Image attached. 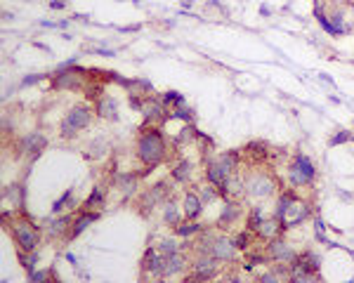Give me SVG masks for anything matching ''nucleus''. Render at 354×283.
Listing matches in <instances>:
<instances>
[{"instance_id": "1", "label": "nucleus", "mask_w": 354, "mask_h": 283, "mask_svg": "<svg viewBox=\"0 0 354 283\" xmlns=\"http://www.w3.org/2000/svg\"><path fill=\"white\" fill-rule=\"evenodd\" d=\"M137 151H140V158L146 163V165H156L158 161H163L165 156V142H163V135L151 130V133H144L137 142Z\"/></svg>"}, {"instance_id": "2", "label": "nucleus", "mask_w": 354, "mask_h": 283, "mask_svg": "<svg viewBox=\"0 0 354 283\" xmlns=\"http://www.w3.org/2000/svg\"><path fill=\"white\" fill-rule=\"evenodd\" d=\"M314 175H316V170H314L312 161H309L307 156L297 154L295 163L290 165V184H293V186L312 184V182H314Z\"/></svg>"}, {"instance_id": "3", "label": "nucleus", "mask_w": 354, "mask_h": 283, "mask_svg": "<svg viewBox=\"0 0 354 283\" xmlns=\"http://www.w3.org/2000/svg\"><path fill=\"white\" fill-rule=\"evenodd\" d=\"M90 118H92V116H90L87 106H76V109H71V114L62 121V135H64V137H73L78 130L90 125Z\"/></svg>"}, {"instance_id": "4", "label": "nucleus", "mask_w": 354, "mask_h": 283, "mask_svg": "<svg viewBox=\"0 0 354 283\" xmlns=\"http://www.w3.org/2000/svg\"><path fill=\"white\" fill-rule=\"evenodd\" d=\"M246 189H248L250 196L265 198V196H272V194H274L276 182H274L267 173H250L248 179H246Z\"/></svg>"}, {"instance_id": "5", "label": "nucleus", "mask_w": 354, "mask_h": 283, "mask_svg": "<svg viewBox=\"0 0 354 283\" xmlns=\"http://www.w3.org/2000/svg\"><path fill=\"white\" fill-rule=\"evenodd\" d=\"M14 238H17L19 248L24 253H33V248L38 246V231H35L33 224L29 222H17L14 224Z\"/></svg>"}, {"instance_id": "6", "label": "nucleus", "mask_w": 354, "mask_h": 283, "mask_svg": "<svg viewBox=\"0 0 354 283\" xmlns=\"http://www.w3.org/2000/svg\"><path fill=\"white\" fill-rule=\"evenodd\" d=\"M307 217H309V205L295 198V201L288 205V210H286L284 220H281V231H284V229H293V227L302 224Z\"/></svg>"}, {"instance_id": "7", "label": "nucleus", "mask_w": 354, "mask_h": 283, "mask_svg": "<svg viewBox=\"0 0 354 283\" xmlns=\"http://www.w3.org/2000/svg\"><path fill=\"white\" fill-rule=\"evenodd\" d=\"M267 255H269V260H276V262H293L295 260V250L290 248L286 241H281V238H272V243H269V248H267Z\"/></svg>"}, {"instance_id": "8", "label": "nucleus", "mask_w": 354, "mask_h": 283, "mask_svg": "<svg viewBox=\"0 0 354 283\" xmlns=\"http://www.w3.org/2000/svg\"><path fill=\"white\" fill-rule=\"evenodd\" d=\"M213 257H217V260H234V255H236V246H234V241H229V238H215L213 241Z\"/></svg>"}, {"instance_id": "9", "label": "nucleus", "mask_w": 354, "mask_h": 283, "mask_svg": "<svg viewBox=\"0 0 354 283\" xmlns=\"http://www.w3.org/2000/svg\"><path fill=\"white\" fill-rule=\"evenodd\" d=\"M290 267H300V269H305L309 274H316L321 267V257L307 250V253H302V255H295V260L290 262Z\"/></svg>"}, {"instance_id": "10", "label": "nucleus", "mask_w": 354, "mask_h": 283, "mask_svg": "<svg viewBox=\"0 0 354 283\" xmlns=\"http://www.w3.org/2000/svg\"><path fill=\"white\" fill-rule=\"evenodd\" d=\"M217 257H201V260L196 262V278H210L215 276V272H217Z\"/></svg>"}, {"instance_id": "11", "label": "nucleus", "mask_w": 354, "mask_h": 283, "mask_svg": "<svg viewBox=\"0 0 354 283\" xmlns=\"http://www.w3.org/2000/svg\"><path fill=\"white\" fill-rule=\"evenodd\" d=\"M201 208H203V201H201V196H196V194H187L184 196V217L187 220H196L198 213H201Z\"/></svg>"}, {"instance_id": "12", "label": "nucleus", "mask_w": 354, "mask_h": 283, "mask_svg": "<svg viewBox=\"0 0 354 283\" xmlns=\"http://www.w3.org/2000/svg\"><path fill=\"white\" fill-rule=\"evenodd\" d=\"M241 215V205L234 201H229L225 205V210H222L220 215V227H227V224H232V222H236V217Z\"/></svg>"}, {"instance_id": "13", "label": "nucleus", "mask_w": 354, "mask_h": 283, "mask_svg": "<svg viewBox=\"0 0 354 283\" xmlns=\"http://www.w3.org/2000/svg\"><path fill=\"white\" fill-rule=\"evenodd\" d=\"M99 116H104V118H111V121H116L118 114H116V102L114 99H102L97 106Z\"/></svg>"}, {"instance_id": "14", "label": "nucleus", "mask_w": 354, "mask_h": 283, "mask_svg": "<svg viewBox=\"0 0 354 283\" xmlns=\"http://www.w3.org/2000/svg\"><path fill=\"white\" fill-rule=\"evenodd\" d=\"M173 177L177 179V182L189 179V177H192V163H189V161H180L177 165H175V170H173Z\"/></svg>"}, {"instance_id": "15", "label": "nucleus", "mask_w": 354, "mask_h": 283, "mask_svg": "<svg viewBox=\"0 0 354 283\" xmlns=\"http://www.w3.org/2000/svg\"><path fill=\"white\" fill-rule=\"evenodd\" d=\"M182 269H184V262H182L180 253L168 255V265H165V274H168V276H173V274L182 272Z\"/></svg>"}, {"instance_id": "16", "label": "nucleus", "mask_w": 354, "mask_h": 283, "mask_svg": "<svg viewBox=\"0 0 354 283\" xmlns=\"http://www.w3.org/2000/svg\"><path fill=\"white\" fill-rule=\"evenodd\" d=\"M99 215H83V217H78V222H76L73 224V231H71V236H78V234H81V231H85L87 229V224H90V222H95L97 220Z\"/></svg>"}, {"instance_id": "17", "label": "nucleus", "mask_w": 354, "mask_h": 283, "mask_svg": "<svg viewBox=\"0 0 354 283\" xmlns=\"http://www.w3.org/2000/svg\"><path fill=\"white\" fill-rule=\"evenodd\" d=\"M116 182H118V189H121L123 194H133L135 191V177L133 175H130V177L128 175H118Z\"/></svg>"}, {"instance_id": "18", "label": "nucleus", "mask_w": 354, "mask_h": 283, "mask_svg": "<svg viewBox=\"0 0 354 283\" xmlns=\"http://www.w3.org/2000/svg\"><path fill=\"white\" fill-rule=\"evenodd\" d=\"M262 222H265V220H262V210L260 208H253V210H250V217H248L250 231H255V234H257V229L262 227Z\"/></svg>"}, {"instance_id": "19", "label": "nucleus", "mask_w": 354, "mask_h": 283, "mask_svg": "<svg viewBox=\"0 0 354 283\" xmlns=\"http://www.w3.org/2000/svg\"><path fill=\"white\" fill-rule=\"evenodd\" d=\"M265 149H267V146L262 144V142H250V144L246 146V151H248L253 158H265V156H267V151H265Z\"/></svg>"}, {"instance_id": "20", "label": "nucleus", "mask_w": 354, "mask_h": 283, "mask_svg": "<svg viewBox=\"0 0 354 283\" xmlns=\"http://www.w3.org/2000/svg\"><path fill=\"white\" fill-rule=\"evenodd\" d=\"M163 217H165V222H168V224H175V222H177V217H180V210H177V205H175L173 201L165 203V215H163Z\"/></svg>"}, {"instance_id": "21", "label": "nucleus", "mask_w": 354, "mask_h": 283, "mask_svg": "<svg viewBox=\"0 0 354 283\" xmlns=\"http://www.w3.org/2000/svg\"><path fill=\"white\" fill-rule=\"evenodd\" d=\"M161 102H163V104H184V97H182V95L180 92H165V95H163V97H161Z\"/></svg>"}, {"instance_id": "22", "label": "nucleus", "mask_w": 354, "mask_h": 283, "mask_svg": "<svg viewBox=\"0 0 354 283\" xmlns=\"http://www.w3.org/2000/svg\"><path fill=\"white\" fill-rule=\"evenodd\" d=\"M196 231H201V224H194V222L177 227V234H180V236H192V234H196Z\"/></svg>"}, {"instance_id": "23", "label": "nucleus", "mask_w": 354, "mask_h": 283, "mask_svg": "<svg viewBox=\"0 0 354 283\" xmlns=\"http://www.w3.org/2000/svg\"><path fill=\"white\" fill-rule=\"evenodd\" d=\"M57 85L59 87H76V76L73 73H62L57 78Z\"/></svg>"}, {"instance_id": "24", "label": "nucleus", "mask_w": 354, "mask_h": 283, "mask_svg": "<svg viewBox=\"0 0 354 283\" xmlns=\"http://www.w3.org/2000/svg\"><path fill=\"white\" fill-rule=\"evenodd\" d=\"M19 260H22V265L26 267L29 272H33V269H35V260H38V257H35V255H24V253H19Z\"/></svg>"}, {"instance_id": "25", "label": "nucleus", "mask_w": 354, "mask_h": 283, "mask_svg": "<svg viewBox=\"0 0 354 283\" xmlns=\"http://www.w3.org/2000/svg\"><path fill=\"white\" fill-rule=\"evenodd\" d=\"M69 201H73V196H71V191H66L64 196H62V198H59V201L52 205V213H62V210H64V205H66Z\"/></svg>"}, {"instance_id": "26", "label": "nucleus", "mask_w": 354, "mask_h": 283, "mask_svg": "<svg viewBox=\"0 0 354 283\" xmlns=\"http://www.w3.org/2000/svg\"><path fill=\"white\" fill-rule=\"evenodd\" d=\"M85 205L87 208H95V205H102V191L99 189H95L92 194H90V198L85 201Z\"/></svg>"}, {"instance_id": "27", "label": "nucleus", "mask_w": 354, "mask_h": 283, "mask_svg": "<svg viewBox=\"0 0 354 283\" xmlns=\"http://www.w3.org/2000/svg\"><path fill=\"white\" fill-rule=\"evenodd\" d=\"M66 224H69V217H62V220L52 222V224H50V234H62Z\"/></svg>"}, {"instance_id": "28", "label": "nucleus", "mask_w": 354, "mask_h": 283, "mask_svg": "<svg viewBox=\"0 0 354 283\" xmlns=\"http://www.w3.org/2000/svg\"><path fill=\"white\" fill-rule=\"evenodd\" d=\"M248 234H238V236H234V246H236V250H246L248 248Z\"/></svg>"}, {"instance_id": "29", "label": "nucleus", "mask_w": 354, "mask_h": 283, "mask_svg": "<svg viewBox=\"0 0 354 283\" xmlns=\"http://www.w3.org/2000/svg\"><path fill=\"white\" fill-rule=\"evenodd\" d=\"M161 253L168 257V255H175L177 253V246H175V241H163L161 243Z\"/></svg>"}, {"instance_id": "30", "label": "nucleus", "mask_w": 354, "mask_h": 283, "mask_svg": "<svg viewBox=\"0 0 354 283\" xmlns=\"http://www.w3.org/2000/svg\"><path fill=\"white\" fill-rule=\"evenodd\" d=\"M349 137H352V135H349V133H345V130H340V135H336V137L331 139V144H345V142H349Z\"/></svg>"}, {"instance_id": "31", "label": "nucleus", "mask_w": 354, "mask_h": 283, "mask_svg": "<svg viewBox=\"0 0 354 283\" xmlns=\"http://www.w3.org/2000/svg\"><path fill=\"white\" fill-rule=\"evenodd\" d=\"M173 116H175V118H184V121H189V118H192V111H189V109H177Z\"/></svg>"}, {"instance_id": "32", "label": "nucleus", "mask_w": 354, "mask_h": 283, "mask_svg": "<svg viewBox=\"0 0 354 283\" xmlns=\"http://www.w3.org/2000/svg\"><path fill=\"white\" fill-rule=\"evenodd\" d=\"M213 198H215V191H213V186H206V191H203V194H201V201H213Z\"/></svg>"}, {"instance_id": "33", "label": "nucleus", "mask_w": 354, "mask_h": 283, "mask_svg": "<svg viewBox=\"0 0 354 283\" xmlns=\"http://www.w3.org/2000/svg\"><path fill=\"white\" fill-rule=\"evenodd\" d=\"M41 81V76H29L26 81H24V85H31V83H38Z\"/></svg>"}, {"instance_id": "34", "label": "nucleus", "mask_w": 354, "mask_h": 283, "mask_svg": "<svg viewBox=\"0 0 354 283\" xmlns=\"http://www.w3.org/2000/svg\"><path fill=\"white\" fill-rule=\"evenodd\" d=\"M50 7H54V10H62V7H64V0H54V3H50Z\"/></svg>"}, {"instance_id": "35", "label": "nucleus", "mask_w": 354, "mask_h": 283, "mask_svg": "<svg viewBox=\"0 0 354 283\" xmlns=\"http://www.w3.org/2000/svg\"><path fill=\"white\" fill-rule=\"evenodd\" d=\"M192 3H194V0H182V5H184V7H189Z\"/></svg>"}, {"instance_id": "36", "label": "nucleus", "mask_w": 354, "mask_h": 283, "mask_svg": "<svg viewBox=\"0 0 354 283\" xmlns=\"http://www.w3.org/2000/svg\"><path fill=\"white\" fill-rule=\"evenodd\" d=\"M336 3H347V0H336Z\"/></svg>"}]
</instances>
